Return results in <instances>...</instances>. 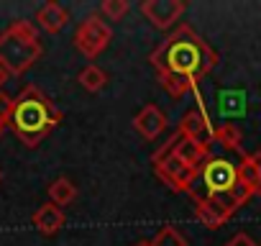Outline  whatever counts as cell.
I'll return each mask as SVG.
<instances>
[{
	"mask_svg": "<svg viewBox=\"0 0 261 246\" xmlns=\"http://www.w3.org/2000/svg\"><path fill=\"white\" fill-rule=\"evenodd\" d=\"M179 134L197 141V144H202V146H207V149L215 141V129H213V123H210V118L202 108H195V110L185 113V118L179 120Z\"/></svg>",
	"mask_w": 261,
	"mask_h": 246,
	"instance_id": "obj_8",
	"label": "cell"
},
{
	"mask_svg": "<svg viewBox=\"0 0 261 246\" xmlns=\"http://www.w3.org/2000/svg\"><path fill=\"white\" fill-rule=\"evenodd\" d=\"M200 180L205 185V195L225 192L238 182V172H236V164H230L228 159H207L200 167Z\"/></svg>",
	"mask_w": 261,
	"mask_h": 246,
	"instance_id": "obj_6",
	"label": "cell"
},
{
	"mask_svg": "<svg viewBox=\"0 0 261 246\" xmlns=\"http://www.w3.org/2000/svg\"><path fill=\"white\" fill-rule=\"evenodd\" d=\"M3 131H6V126H3V123H0V136H3Z\"/></svg>",
	"mask_w": 261,
	"mask_h": 246,
	"instance_id": "obj_25",
	"label": "cell"
},
{
	"mask_svg": "<svg viewBox=\"0 0 261 246\" xmlns=\"http://www.w3.org/2000/svg\"><path fill=\"white\" fill-rule=\"evenodd\" d=\"M185 8V0H146V3H141V13L156 29H172L182 18Z\"/></svg>",
	"mask_w": 261,
	"mask_h": 246,
	"instance_id": "obj_7",
	"label": "cell"
},
{
	"mask_svg": "<svg viewBox=\"0 0 261 246\" xmlns=\"http://www.w3.org/2000/svg\"><path fill=\"white\" fill-rule=\"evenodd\" d=\"M31 220H34V226H36L39 233L54 236V233L64 226V213H62V208H57L54 203H46V205H41V208L34 213Z\"/></svg>",
	"mask_w": 261,
	"mask_h": 246,
	"instance_id": "obj_13",
	"label": "cell"
},
{
	"mask_svg": "<svg viewBox=\"0 0 261 246\" xmlns=\"http://www.w3.org/2000/svg\"><path fill=\"white\" fill-rule=\"evenodd\" d=\"M210 203H215L228 218L238 210V208H243L246 203H248V198H253L251 195V190L246 187V185H241V182H236L230 190H225V192H210V195H205Z\"/></svg>",
	"mask_w": 261,
	"mask_h": 246,
	"instance_id": "obj_11",
	"label": "cell"
},
{
	"mask_svg": "<svg viewBox=\"0 0 261 246\" xmlns=\"http://www.w3.org/2000/svg\"><path fill=\"white\" fill-rule=\"evenodd\" d=\"M238 182L251 190V195H261V152L246 154L241 164H236Z\"/></svg>",
	"mask_w": 261,
	"mask_h": 246,
	"instance_id": "obj_12",
	"label": "cell"
},
{
	"mask_svg": "<svg viewBox=\"0 0 261 246\" xmlns=\"http://www.w3.org/2000/svg\"><path fill=\"white\" fill-rule=\"evenodd\" d=\"M0 180H3V172H0Z\"/></svg>",
	"mask_w": 261,
	"mask_h": 246,
	"instance_id": "obj_26",
	"label": "cell"
},
{
	"mask_svg": "<svg viewBox=\"0 0 261 246\" xmlns=\"http://www.w3.org/2000/svg\"><path fill=\"white\" fill-rule=\"evenodd\" d=\"M59 123L62 113L36 85H26L18 92V97H13V113L8 126L29 149L39 146Z\"/></svg>",
	"mask_w": 261,
	"mask_h": 246,
	"instance_id": "obj_2",
	"label": "cell"
},
{
	"mask_svg": "<svg viewBox=\"0 0 261 246\" xmlns=\"http://www.w3.org/2000/svg\"><path fill=\"white\" fill-rule=\"evenodd\" d=\"M6 80H8V75H6V69H3V67H0V90H3Z\"/></svg>",
	"mask_w": 261,
	"mask_h": 246,
	"instance_id": "obj_23",
	"label": "cell"
},
{
	"mask_svg": "<svg viewBox=\"0 0 261 246\" xmlns=\"http://www.w3.org/2000/svg\"><path fill=\"white\" fill-rule=\"evenodd\" d=\"M215 141L220 146H225L228 152H241L243 146V134L238 126H233V123H225V126L215 129Z\"/></svg>",
	"mask_w": 261,
	"mask_h": 246,
	"instance_id": "obj_17",
	"label": "cell"
},
{
	"mask_svg": "<svg viewBox=\"0 0 261 246\" xmlns=\"http://www.w3.org/2000/svg\"><path fill=\"white\" fill-rule=\"evenodd\" d=\"M151 243H154V246H187L185 236H182L177 228H172V226H164V228L151 238Z\"/></svg>",
	"mask_w": 261,
	"mask_h": 246,
	"instance_id": "obj_19",
	"label": "cell"
},
{
	"mask_svg": "<svg viewBox=\"0 0 261 246\" xmlns=\"http://www.w3.org/2000/svg\"><path fill=\"white\" fill-rule=\"evenodd\" d=\"M192 198H195V215L200 218L202 226H207V228H220V226H225L228 215H225L215 203H210L205 195H197V192H192Z\"/></svg>",
	"mask_w": 261,
	"mask_h": 246,
	"instance_id": "obj_15",
	"label": "cell"
},
{
	"mask_svg": "<svg viewBox=\"0 0 261 246\" xmlns=\"http://www.w3.org/2000/svg\"><path fill=\"white\" fill-rule=\"evenodd\" d=\"M100 11H102L105 18L120 21V18H125V13L130 11V3H128V0H105V3L100 6Z\"/></svg>",
	"mask_w": 261,
	"mask_h": 246,
	"instance_id": "obj_20",
	"label": "cell"
},
{
	"mask_svg": "<svg viewBox=\"0 0 261 246\" xmlns=\"http://www.w3.org/2000/svg\"><path fill=\"white\" fill-rule=\"evenodd\" d=\"M136 246H154V243H151V241H139Z\"/></svg>",
	"mask_w": 261,
	"mask_h": 246,
	"instance_id": "obj_24",
	"label": "cell"
},
{
	"mask_svg": "<svg viewBox=\"0 0 261 246\" xmlns=\"http://www.w3.org/2000/svg\"><path fill=\"white\" fill-rule=\"evenodd\" d=\"M44 49L36 34V26L31 21H13L3 34H0V67L6 75L18 77L29 72L39 59Z\"/></svg>",
	"mask_w": 261,
	"mask_h": 246,
	"instance_id": "obj_3",
	"label": "cell"
},
{
	"mask_svg": "<svg viewBox=\"0 0 261 246\" xmlns=\"http://www.w3.org/2000/svg\"><path fill=\"white\" fill-rule=\"evenodd\" d=\"M80 82H82L85 90H90V92H100V90L108 85V75H105L97 64H87V67L80 72Z\"/></svg>",
	"mask_w": 261,
	"mask_h": 246,
	"instance_id": "obj_18",
	"label": "cell"
},
{
	"mask_svg": "<svg viewBox=\"0 0 261 246\" xmlns=\"http://www.w3.org/2000/svg\"><path fill=\"white\" fill-rule=\"evenodd\" d=\"M151 162H154L156 177H159L172 192H195V182H197L200 172H197V169H190V167H185L179 159H174L172 152H169V141L151 157Z\"/></svg>",
	"mask_w": 261,
	"mask_h": 246,
	"instance_id": "obj_4",
	"label": "cell"
},
{
	"mask_svg": "<svg viewBox=\"0 0 261 246\" xmlns=\"http://www.w3.org/2000/svg\"><path fill=\"white\" fill-rule=\"evenodd\" d=\"M11 113H13V97L0 90V123H3V126H8Z\"/></svg>",
	"mask_w": 261,
	"mask_h": 246,
	"instance_id": "obj_21",
	"label": "cell"
},
{
	"mask_svg": "<svg viewBox=\"0 0 261 246\" xmlns=\"http://www.w3.org/2000/svg\"><path fill=\"white\" fill-rule=\"evenodd\" d=\"M69 21V13L59 6V3H44L36 13V23L46 31V34H59Z\"/></svg>",
	"mask_w": 261,
	"mask_h": 246,
	"instance_id": "obj_14",
	"label": "cell"
},
{
	"mask_svg": "<svg viewBox=\"0 0 261 246\" xmlns=\"http://www.w3.org/2000/svg\"><path fill=\"white\" fill-rule=\"evenodd\" d=\"M134 129L144 136V139H149V141H154V139H159V134L167 129V113L159 108V105H144L141 110H139V115L134 118Z\"/></svg>",
	"mask_w": 261,
	"mask_h": 246,
	"instance_id": "obj_10",
	"label": "cell"
},
{
	"mask_svg": "<svg viewBox=\"0 0 261 246\" xmlns=\"http://www.w3.org/2000/svg\"><path fill=\"white\" fill-rule=\"evenodd\" d=\"M74 198H77V185H74L69 177H57V180L49 185V203H54L57 208L69 205Z\"/></svg>",
	"mask_w": 261,
	"mask_h": 246,
	"instance_id": "obj_16",
	"label": "cell"
},
{
	"mask_svg": "<svg viewBox=\"0 0 261 246\" xmlns=\"http://www.w3.org/2000/svg\"><path fill=\"white\" fill-rule=\"evenodd\" d=\"M169 152H172V157L179 159L185 167L197 169V172H200V167L205 164V159H207V154H210L207 146H202V144H197V141L182 136L179 131L169 139Z\"/></svg>",
	"mask_w": 261,
	"mask_h": 246,
	"instance_id": "obj_9",
	"label": "cell"
},
{
	"mask_svg": "<svg viewBox=\"0 0 261 246\" xmlns=\"http://www.w3.org/2000/svg\"><path fill=\"white\" fill-rule=\"evenodd\" d=\"M149 62L156 69L159 85L172 97H182L197 90V82L218 64V54L192 26L179 23L151 52Z\"/></svg>",
	"mask_w": 261,
	"mask_h": 246,
	"instance_id": "obj_1",
	"label": "cell"
},
{
	"mask_svg": "<svg viewBox=\"0 0 261 246\" xmlns=\"http://www.w3.org/2000/svg\"><path fill=\"white\" fill-rule=\"evenodd\" d=\"M225 246H258V243H256L248 233H243V231H241V233H236V236H233Z\"/></svg>",
	"mask_w": 261,
	"mask_h": 246,
	"instance_id": "obj_22",
	"label": "cell"
},
{
	"mask_svg": "<svg viewBox=\"0 0 261 246\" xmlns=\"http://www.w3.org/2000/svg\"><path fill=\"white\" fill-rule=\"evenodd\" d=\"M110 39H113L110 26L105 21H100L97 16H87L74 31V46L87 59H95L97 54H102L108 49Z\"/></svg>",
	"mask_w": 261,
	"mask_h": 246,
	"instance_id": "obj_5",
	"label": "cell"
}]
</instances>
